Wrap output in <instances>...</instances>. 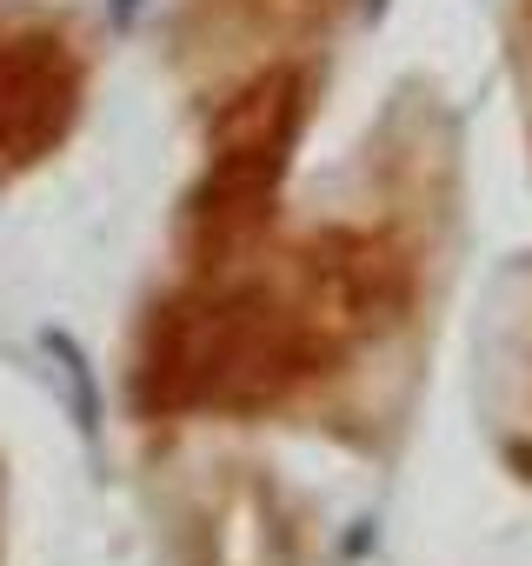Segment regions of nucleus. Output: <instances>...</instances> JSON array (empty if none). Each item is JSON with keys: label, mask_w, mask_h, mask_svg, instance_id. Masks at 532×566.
Segmentation results:
<instances>
[{"label": "nucleus", "mask_w": 532, "mask_h": 566, "mask_svg": "<svg viewBox=\"0 0 532 566\" xmlns=\"http://www.w3.org/2000/svg\"><path fill=\"white\" fill-rule=\"evenodd\" d=\"M519 61H525V87H532V0L519 8Z\"/></svg>", "instance_id": "f03ea898"}, {"label": "nucleus", "mask_w": 532, "mask_h": 566, "mask_svg": "<svg viewBox=\"0 0 532 566\" xmlns=\"http://www.w3.org/2000/svg\"><path fill=\"white\" fill-rule=\"evenodd\" d=\"M226 8V34H294V28H307L327 0H220Z\"/></svg>", "instance_id": "f257e3e1"}]
</instances>
